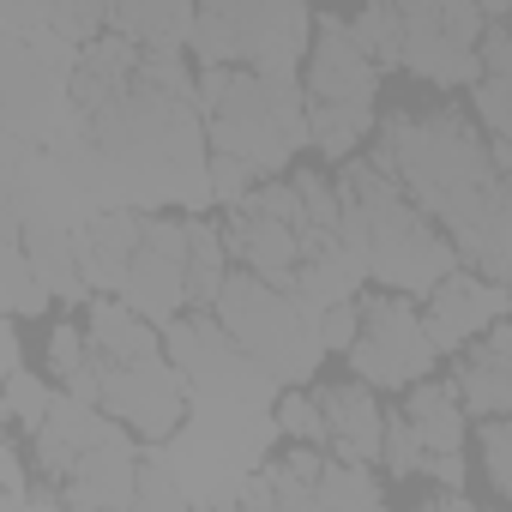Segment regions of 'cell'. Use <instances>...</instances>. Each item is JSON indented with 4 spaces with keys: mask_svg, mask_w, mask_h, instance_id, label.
Segmentation results:
<instances>
[{
    "mask_svg": "<svg viewBox=\"0 0 512 512\" xmlns=\"http://www.w3.org/2000/svg\"><path fill=\"white\" fill-rule=\"evenodd\" d=\"M199 25V0H115L109 31L145 43V49H187Z\"/></svg>",
    "mask_w": 512,
    "mask_h": 512,
    "instance_id": "18",
    "label": "cell"
},
{
    "mask_svg": "<svg viewBox=\"0 0 512 512\" xmlns=\"http://www.w3.org/2000/svg\"><path fill=\"white\" fill-rule=\"evenodd\" d=\"M506 25H512V19H506Z\"/></svg>",
    "mask_w": 512,
    "mask_h": 512,
    "instance_id": "31",
    "label": "cell"
},
{
    "mask_svg": "<svg viewBox=\"0 0 512 512\" xmlns=\"http://www.w3.org/2000/svg\"><path fill=\"white\" fill-rule=\"evenodd\" d=\"M404 428H410V440H416V470L428 464V458H452V452H464V440H470V410H464V392H458V380L446 374H428V380H416V386H404V404L392 410Z\"/></svg>",
    "mask_w": 512,
    "mask_h": 512,
    "instance_id": "13",
    "label": "cell"
},
{
    "mask_svg": "<svg viewBox=\"0 0 512 512\" xmlns=\"http://www.w3.org/2000/svg\"><path fill=\"white\" fill-rule=\"evenodd\" d=\"M109 13H115V0H49V31L67 49H85L109 31Z\"/></svg>",
    "mask_w": 512,
    "mask_h": 512,
    "instance_id": "26",
    "label": "cell"
},
{
    "mask_svg": "<svg viewBox=\"0 0 512 512\" xmlns=\"http://www.w3.org/2000/svg\"><path fill=\"white\" fill-rule=\"evenodd\" d=\"M290 187H296V199L308 211V229L338 235V223H344V181L326 163H290Z\"/></svg>",
    "mask_w": 512,
    "mask_h": 512,
    "instance_id": "22",
    "label": "cell"
},
{
    "mask_svg": "<svg viewBox=\"0 0 512 512\" xmlns=\"http://www.w3.org/2000/svg\"><path fill=\"white\" fill-rule=\"evenodd\" d=\"M302 91H308V103H380V61L350 37V25L338 13L314 19Z\"/></svg>",
    "mask_w": 512,
    "mask_h": 512,
    "instance_id": "11",
    "label": "cell"
},
{
    "mask_svg": "<svg viewBox=\"0 0 512 512\" xmlns=\"http://www.w3.org/2000/svg\"><path fill=\"white\" fill-rule=\"evenodd\" d=\"M139 235H145V211H127V205L91 211L85 223H73V253H79L85 290H121Z\"/></svg>",
    "mask_w": 512,
    "mask_h": 512,
    "instance_id": "15",
    "label": "cell"
},
{
    "mask_svg": "<svg viewBox=\"0 0 512 512\" xmlns=\"http://www.w3.org/2000/svg\"><path fill=\"white\" fill-rule=\"evenodd\" d=\"M139 61H145V43H133V37H121V31H103L97 43H85V49L73 55V73H67L73 115L91 121V115H103L115 97H127L133 79H139Z\"/></svg>",
    "mask_w": 512,
    "mask_h": 512,
    "instance_id": "14",
    "label": "cell"
},
{
    "mask_svg": "<svg viewBox=\"0 0 512 512\" xmlns=\"http://www.w3.org/2000/svg\"><path fill=\"white\" fill-rule=\"evenodd\" d=\"M476 470L494 500H512V416H476Z\"/></svg>",
    "mask_w": 512,
    "mask_h": 512,
    "instance_id": "24",
    "label": "cell"
},
{
    "mask_svg": "<svg viewBox=\"0 0 512 512\" xmlns=\"http://www.w3.org/2000/svg\"><path fill=\"white\" fill-rule=\"evenodd\" d=\"M139 314H151L157 326H169L175 314L193 308L187 296V217L175 211H145V235L133 247V260H127V278L121 290Z\"/></svg>",
    "mask_w": 512,
    "mask_h": 512,
    "instance_id": "8",
    "label": "cell"
},
{
    "mask_svg": "<svg viewBox=\"0 0 512 512\" xmlns=\"http://www.w3.org/2000/svg\"><path fill=\"white\" fill-rule=\"evenodd\" d=\"M386 500V482L374 476V464H356V458H326V470H320V494H314V506H380Z\"/></svg>",
    "mask_w": 512,
    "mask_h": 512,
    "instance_id": "23",
    "label": "cell"
},
{
    "mask_svg": "<svg viewBox=\"0 0 512 512\" xmlns=\"http://www.w3.org/2000/svg\"><path fill=\"white\" fill-rule=\"evenodd\" d=\"M199 115L211 151L253 157L266 175L290 169L296 151L308 145V91L272 85L260 67H235V61L199 67Z\"/></svg>",
    "mask_w": 512,
    "mask_h": 512,
    "instance_id": "2",
    "label": "cell"
},
{
    "mask_svg": "<svg viewBox=\"0 0 512 512\" xmlns=\"http://www.w3.org/2000/svg\"><path fill=\"white\" fill-rule=\"evenodd\" d=\"M217 320L235 332V344L260 362L272 380H308L314 362L326 356V344H320V314H314L296 290L266 284L260 272H247V266L229 272V284H223V296H217Z\"/></svg>",
    "mask_w": 512,
    "mask_h": 512,
    "instance_id": "4",
    "label": "cell"
},
{
    "mask_svg": "<svg viewBox=\"0 0 512 512\" xmlns=\"http://www.w3.org/2000/svg\"><path fill=\"white\" fill-rule=\"evenodd\" d=\"M320 410H326V452L356 458V464H380L386 458V416L380 410V386H368L362 374L344 380H314Z\"/></svg>",
    "mask_w": 512,
    "mask_h": 512,
    "instance_id": "12",
    "label": "cell"
},
{
    "mask_svg": "<svg viewBox=\"0 0 512 512\" xmlns=\"http://www.w3.org/2000/svg\"><path fill=\"white\" fill-rule=\"evenodd\" d=\"M344 25H350V37L380 61V73H386V67H404V7H392V0H362Z\"/></svg>",
    "mask_w": 512,
    "mask_h": 512,
    "instance_id": "21",
    "label": "cell"
},
{
    "mask_svg": "<svg viewBox=\"0 0 512 512\" xmlns=\"http://www.w3.org/2000/svg\"><path fill=\"white\" fill-rule=\"evenodd\" d=\"M55 392L61 386H49L43 374H31V368H13V380H7V416H13V434H37L43 422H49V404H55Z\"/></svg>",
    "mask_w": 512,
    "mask_h": 512,
    "instance_id": "27",
    "label": "cell"
},
{
    "mask_svg": "<svg viewBox=\"0 0 512 512\" xmlns=\"http://www.w3.org/2000/svg\"><path fill=\"white\" fill-rule=\"evenodd\" d=\"M139 446H169L187 416H193V380L175 368V356H145V362H103V398H97Z\"/></svg>",
    "mask_w": 512,
    "mask_h": 512,
    "instance_id": "7",
    "label": "cell"
},
{
    "mask_svg": "<svg viewBox=\"0 0 512 512\" xmlns=\"http://www.w3.org/2000/svg\"><path fill=\"white\" fill-rule=\"evenodd\" d=\"M344 181V223L338 241L368 266V284L404 290V296H428L446 272H458V241L446 229H434V217L404 193V181L392 169H380L374 157H344L338 163Z\"/></svg>",
    "mask_w": 512,
    "mask_h": 512,
    "instance_id": "1",
    "label": "cell"
},
{
    "mask_svg": "<svg viewBox=\"0 0 512 512\" xmlns=\"http://www.w3.org/2000/svg\"><path fill=\"white\" fill-rule=\"evenodd\" d=\"M272 428L284 440H308V446H326V410H320V392L314 386H290L272 398Z\"/></svg>",
    "mask_w": 512,
    "mask_h": 512,
    "instance_id": "25",
    "label": "cell"
},
{
    "mask_svg": "<svg viewBox=\"0 0 512 512\" xmlns=\"http://www.w3.org/2000/svg\"><path fill=\"white\" fill-rule=\"evenodd\" d=\"M374 133H380V109L374 103H308V145L326 163L356 157Z\"/></svg>",
    "mask_w": 512,
    "mask_h": 512,
    "instance_id": "19",
    "label": "cell"
},
{
    "mask_svg": "<svg viewBox=\"0 0 512 512\" xmlns=\"http://www.w3.org/2000/svg\"><path fill=\"white\" fill-rule=\"evenodd\" d=\"M229 272H235V260H229L223 223H211V217H187V296H193V308H217Z\"/></svg>",
    "mask_w": 512,
    "mask_h": 512,
    "instance_id": "20",
    "label": "cell"
},
{
    "mask_svg": "<svg viewBox=\"0 0 512 512\" xmlns=\"http://www.w3.org/2000/svg\"><path fill=\"white\" fill-rule=\"evenodd\" d=\"M85 332H91V350L103 362H145V356L169 350V332L151 314H139L127 296H115V290H97L85 302Z\"/></svg>",
    "mask_w": 512,
    "mask_h": 512,
    "instance_id": "17",
    "label": "cell"
},
{
    "mask_svg": "<svg viewBox=\"0 0 512 512\" xmlns=\"http://www.w3.org/2000/svg\"><path fill=\"white\" fill-rule=\"evenodd\" d=\"M506 314H512V284H500V278H488V272H476V266L446 272V278L422 296V320H428L440 356L470 350V344H476L482 332H494Z\"/></svg>",
    "mask_w": 512,
    "mask_h": 512,
    "instance_id": "9",
    "label": "cell"
},
{
    "mask_svg": "<svg viewBox=\"0 0 512 512\" xmlns=\"http://www.w3.org/2000/svg\"><path fill=\"white\" fill-rule=\"evenodd\" d=\"M452 380L470 416H512V314L452 356Z\"/></svg>",
    "mask_w": 512,
    "mask_h": 512,
    "instance_id": "16",
    "label": "cell"
},
{
    "mask_svg": "<svg viewBox=\"0 0 512 512\" xmlns=\"http://www.w3.org/2000/svg\"><path fill=\"white\" fill-rule=\"evenodd\" d=\"M266 181V169L253 157H235V151H211V199L217 205H235L241 193H253Z\"/></svg>",
    "mask_w": 512,
    "mask_h": 512,
    "instance_id": "28",
    "label": "cell"
},
{
    "mask_svg": "<svg viewBox=\"0 0 512 512\" xmlns=\"http://www.w3.org/2000/svg\"><path fill=\"white\" fill-rule=\"evenodd\" d=\"M223 241H229V260L247 266V272H260L266 284H284L296 290V272L308 260V229L266 211L253 193H241L235 205H223Z\"/></svg>",
    "mask_w": 512,
    "mask_h": 512,
    "instance_id": "10",
    "label": "cell"
},
{
    "mask_svg": "<svg viewBox=\"0 0 512 512\" xmlns=\"http://www.w3.org/2000/svg\"><path fill=\"white\" fill-rule=\"evenodd\" d=\"M199 67L235 61L260 67L272 85H302L314 49V7L308 0H199L193 43Z\"/></svg>",
    "mask_w": 512,
    "mask_h": 512,
    "instance_id": "3",
    "label": "cell"
},
{
    "mask_svg": "<svg viewBox=\"0 0 512 512\" xmlns=\"http://www.w3.org/2000/svg\"><path fill=\"white\" fill-rule=\"evenodd\" d=\"M476 7H482L488 25H494V19H512V0H476Z\"/></svg>",
    "mask_w": 512,
    "mask_h": 512,
    "instance_id": "30",
    "label": "cell"
},
{
    "mask_svg": "<svg viewBox=\"0 0 512 512\" xmlns=\"http://www.w3.org/2000/svg\"><path fill=\"white\" fill-rule=\"evenodd\" d=\"M163 332H169V356H175V368L193 380V398H199V404L241 410V404H253V398H278V392H272V374L235 344V332L217 320V308H187V314H175Z\"/></svg>",
    "mask_w": 512,
    "mask_h": 512,
    "instance_id": "6",
    "label": "cell"
},
{
    "mask_svg": "<svg viewBox=\"0 0 512 512\" xmlns=\"http://www.w3.org/2000/svg\"><path fill=\"white\" fill-rule=\"evenodd\" d=\"M356 332H362V290L344 296V302H332V308L320 314V344H326V356H344V350L356 344Z\"/></svg>",
    "mask_w": 512,
    "mask_h": 512,
    "instance_id": "29",
    "label": "cell"
},
{
    "mask_svg": "<svg viewBox=\"0 0 512 512\" xmlns=\"http://www.w3.org/2000/svg\"><path fill=\"white\" fill-rule=\"evenodd\" d=\"M344 368L362 374L380 392H404V386L428 380L440 368V344H434V332L422 320V296L368 284L362 290V332L344 350Z\"/></svg>",
    "mask_w": 512,
    "mask_h": 512,
    "instance_id": "5",
    "label": "cell"
}]
</instances>
